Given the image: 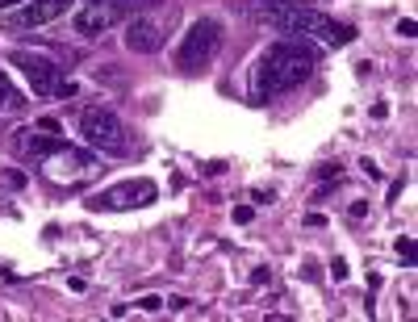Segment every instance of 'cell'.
Returning <instances> with one entry per match:
<instances>
[{
    "instance_id": "6da1fadb",
    "label": "cell",
    "mask_w": 418,
    "mask_h": 322,
    "mask_svg": "<svg viewBox=\"0 0 418 322\" xmlns=\"http://www.w3.org/2000/svg\"><path fill=\"white\" fill-rule=\"evenodd\" d=\"M314 67H318V46H314L309 38H276L255 63L251 96L259 105H268L272 96L301 88L314 76Z\"/></svg>"
},
{
    "instance_id": "7a4b0ae2",
    "label": "cell",
    "mask_w": 418,
    "mask_h": 322,
    "mask_svg": "<svg viewBox=\"0 0 418 322\" xmlns=\"http://www.w3.org/2000/svg\"><path fill=\"white\" fill-rule=\"evenodd\" d=\"M251 5H255V17L259 21H268L285 38H314V42H322V46H347L355 38L351 25L327 17L322 9L305 5V0H251Z\"/></svg>"
},
{
    "instance_id": "3957f363",
    "label": "cell",
    "mask_w": 418,
    "mask_h": 322,
    "mask_svg": "<svg viewBox=\"0 0 418 322\" xmlns=\"http://www.w3.org/2000/svg\"><path fill=\"white\" fill-rule=\"evenodd\" d=\"M80 138L96 151V155H130V134L122 126V118L113 109H84L80 114Z\"/></svg>"
},
{
    "instance_id": "277c9868",
    "label": "cell",
    "mask_w": 418,
    "mask_h": 322,
    "mask_svg": "<svg viewBox=\"0 0 418 322\" xmlns=\"http://www.w3.org/2000/svg\"><path fill=\"white\" fill-rule=\"evenodd\" d=\"M222 50V21H214V17H201V21H192L188 25V34L180 38V50H176V67L180 72H201V67H209L214 63V55Z\"/></svg>"
},
{
    "instance_id": "5b68a950",
    "label": "cell",
    "mask_w": 418,
    "mask_h": 322,
    "mask_svg": "<svg viewBox=\"0 0 418 322\" xmlns=\"http://www.w3.org/2000/svg\"><path fill=\"white\" fill-rule=\"evenodd\" d=\"M96 151H80V147H72L67 138L50 151L46 159H38V172L46 176V180H55V184H80V180H88L92 172H96Z\"/></svg>"
},
{
    "instance_id": "8992f818",
    "label": "cell",
    "mask_w": 418,
    "mask_h": 322,
    "mask_svg": "<svg viewBox=\"0 0 418 322\" xmlns=\"http://www.w3.org/2000/svg\"><path fill=\"white\" fill-rule=\"evenodd\" d=\"M155 197H160V189H155L151 180H122V184H109V189H100L88 197V209H104V213H113V209H138V205H151Z\"/></svg>"
},
{
    "instance_id": "52a82bcc",
    "label": "cell",
    "mask_w": 418,
    "mask_h": 322,
    "mask_svg": "<svg viewBox=\"0 0 418 322\" xmlns=\"http://www.w3.org/2000/svg\"><path fill=\"white\" fill-rule=\"evenodd\" d=\"M9 63L25 72V80H30V88H34L38 96H55V92H59V84L67 80V76H63V67H59L55 59L38 55V50H9Z\"/></svg>"
},
{
    "instance_id": "ba28073f",
    "label": "cell",
    "mask_w": 418,
    "mask_h": 322,
    "mask_svg": "<svg viewBox=\"0 0 418 322\" xmlns=\"http://www.w3.org/2000/svg\"><path fill=\"white\" fill-rule=\"evenodd\" d=\"M72 5H76V0H25V5L0 13V21H5L9 30H42V25H50V21L67 17Z\"/></svg>"
},
{
    "instance_id": "9c48e42d",
    "label": "cell",
    "mask_w": 418,
    "mask_h": 322,
    "mask_svg": "<svg viewBox=\"0 0 418 322\" xmlns=\"http://www.w3.org/2000/svg\"><path fill=\"white\" fill-rule=\"evenodd\" d=\"M126 17H130V13H126L122 5H84V9H76L72 30H76L80 38H96V34H104V30L122 25Z\"/></svg>"
},
{
    "instance_id": "30bf717a",
    "label": "cell",
    "mask_w": 418,
    "mask_h": 322,
    "mask_svg": "<svg viewBox=\"0 0 418 322\" xmlns=\"http://www.w3.org/2000/svg\"><path fill=\"white\" fill-rule=\"evenodd\" d=\"M63 138L59 134H50V130H17L13 138H9V147H13V155L17 159H25V164H38V159H46L50 151H55Z\"/></svg>"
},
{
    "instance_id": "8fae6325",
    "label": "cell",
    "mask_w": 418,
    "mask_h": 322,
    "mask_svg": "<svg viewBox=\"0 0 418 322\" xmlns=\"http://www.w3.org/2000/svg\"><path fill=\"white\" fill-rule=\"evenodd\" d=\"M126 50L130 55H160L164 50V30L146 21V17H130L126 21Z\"/></svg>"
},
{
    "instance_id": "7c38bea8",
    "label": "cell",
    "mask_w": 418,
    "mask_h": 322,
    "mask_svg": "<svg viewBox=\"0 0 418 322\" xmlns=\"http://www.w3.org/2000/svg\"><path fill=\"white\" fill-rule=\"evenodd\" d=\"M84 5H122L126 13H142V9L164 5V0H84Z\"/></svg>"
},
{
    "instance_id": "4fadbf2b",
    "label": "cell",
    "mask_w": 418,
    "mask_h": 322,
    "mask_svg": "<svg viewBox=\"0 0 418 322\" xmlns=\"http://www.w3.org/2000/svg\"><path fill=\"white\" fill-rule=\"evenodd\" d=\"M13 109H21V96H17L5 80H0V114H13Z\"/></svg>"
},
{
    "instance_id": "5bb4252c",
    "label": "cell",
    "mask_w": 418,
    "mask_h": 322,
    "mask_svg": "<svg viewBox=\"0 0 418 322\" xmlns=\"http://www.w3.org/2000/svg\"><path fill=\"white\" fill-rule=\"evenodd\" d=\"M138 310H146V314H160V310H164V297H155V293H151V297H138Z\"/></svg>"
},
{
    "instance_id": "9a60e30c",
    "label": "cell",
    "mask_w": 418,
    "mask_h": 322,
    "mask_svg": "<svg viewBox=\"0 0 418 322\" xmlns=\"http://www.w3.org/2000/svg\"><path fill=\"white\" fill-rule=\"evenodd\" d=\"M314 176H318V180H335V184H339V164H322Z\"/></svg>"
},
{
    "instance_id": "2e32d148",
    "label": "cell",
    "mask_w": 418,
    "mask_h": 322,
    "mask_svg": "<svg viewBox=\"0 0 418 322\" xmlns=\"http://www.w3.org/2000/svg\"><path fill=\"white\" fill-rule=\"evenodd\" d=\"M397 255H402L406 264H414V239H397Z\"/></svg>"
},
{
    "instance_id": "e0dca14e",
    "label": "cell",
    "mask_w": 418,
    "mask_h": 322,
    "mask_svg": "<svg viewBox=\"0 0 418 322\" xmlns=\"http://www.w3.org/2000/svg\"><path fill=\"white\" fill-rule=\"evenodd\" d=\"M331 277H335V281H343V277H347V264H343V259H335V264H331Z\"/></svg>"
},
{
    "instance_id": "ac0fdd59",
    "label": "cell",
    "mask_w": 418,
    "mask_h": 322,
    "mask_svg": "<svg viewBox=\"0 0 418 322\" xmlns=\"http://www.w3.org/2000/svg\"><path fill=\"white\" fill-rule=\"evenodd\" d=\"M251 281H255V285H264V281H272V272H268V268H255Z\"/></svg>"
},
{
    "instance_id": "d6986e66",
    "label": "cell",
    "mask_w": 418,
    "mask_h": 322,
    "mask_svg": "<svg viewBox=\"0 0 418 322\" xmlns=\"http://www.w3.org/2000/svg\"><path fill=\"white\" fill-rule=\"evenodd\" d=\"M368 213V201H351V218H364Z\"/></svg>"
},
{
    "instance_id": "ffe728a7",
    "label": "cell",
    "mask_w": 418,
    "mask_h": 322,
    "mask_svg": "<svg viewBox=\"0 0 418 322\" xmlns=\"http://www.w3.org/2000/svg\"><path fill=\"white\" fill-rule=\"evenodd\" d=\"M55 96H63V100H67V96H76V84H72V80H63V84H59V92H55Z\"/></svg>"
},
{
    "instance_id": "44dd1931",
    "label": "cell",
    "mask_w": 418,
    "mask_h": 322,
    "mask_svg": "<svg viewBox=\"0 0 418 322\" xmlns=\"http://www.w3.org/2000/svg\"><path fill=\"white\" fill-rule=\"evenodd\" d=\"M38 130H50V134H59V122H55V118H42V122H38Z\"/></svg>"
},
{
    "instance_id": "7402d4cb",
    "label": "cell",
    "mask_w": 418,
    "mask_h": 322,
    "mask_svg": "<svg viewBox=\"0 0 418 322\" xmlns=\"http://www.w3.org/2000/svg\"><path fill=\"white\" fill-rule=\"evenodd\" d=\"M234 222H251V205H239L234 209Z\"/></svg>"
},
{
    "instance_id": "603a6c76",
    "label": "cell",
    "mask_w": 418,
    "mask_h": 322,
    "mask_svg": "<svg viewBox=\"0 0 418 322\" xmlns=\"http://www.w3.org/2000/svg\"><path fill=\"white\" fill-rule=\"evenodd\" d=\"M397 34H406V38H410V34H418V25H414V21H410V17H406V21H402V25H397Z\"/></svg>"
}]
</instances>
